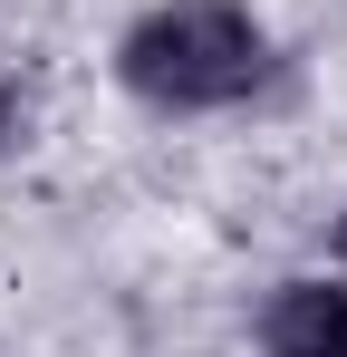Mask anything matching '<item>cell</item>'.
I'll list each match as a JSON object with an SVG mask.
<instances>
[{
  "label": "cell",
  "mask_w": 347,
  "mask_h": 357,
  "mask_svg": "<svg viewBox=\"0 0 347 357\" xmlns=\"http://www.w3.org/2000/svg\"><path fill=\"white\" fill-rule=\"evenodd\" d=\"M116 77L145 107H231L261 87V20L241 0H164L125 29Z\"/></svg>",
  "instance_id": "6da1fadb"
},
{
  "label": "cell",
  "mask_w": 347,
  "mask_h": 357,
  "mask_svg": "<svg viewBox=\"0 0 347 357\" xmlns=\"http://www.w3.org/2000/svg\"><path fill=\"white\" fill-rule=\"evenodd\" d=\"M261 348L270 357H347V290L338 280H280L261 299Z\"/></svg>",
  "instance_id": "7a4b0ae2"
},
{
  "label": "cell",
  "mask_w": 347,
  "mask_h": 357,
  "mask_svg": "<svg viewBox=\"0 0 347 357\" xmlns=\"http://www.w3.org/2000/svg\"><path fill=\"white\" fill-rule=\"evenodd\" d=\"M10 126H20V77L0 68V135H10Z\"/></svg>",
  "instance_id": "3957f363"
},
{
  "label": "cell",
  "mask_w": 347,
  "mask_h": 357,
  "mask_svg": "<svg viewBox=\"0 0 347 357\" xmlns=\"http://www.w3.org/2000/svg\"><path fill=\"white\" fill-rule=\"evenodd\" d=\"M338 251H347V213H338Z\"/></svg>",
  "instance_id": "277c9868"
}]
</instances>
